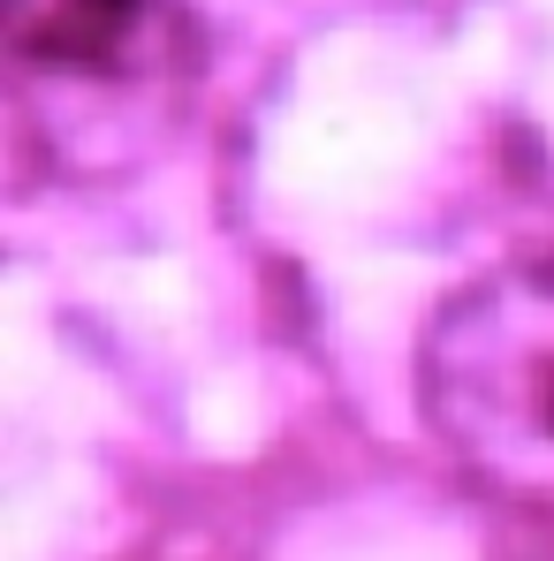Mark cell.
<instances>
[{
  "instance_id": "6da1fadb",
  "label": "cell",
  "mask_w": 554,
  "mask_h": 561,
  "mask_svg": "<svg viewBox=\"0 0 554 561\" xmlns=\"http://www.w3.org/2000/svg\"><path fill=\"white\" fill-rule=\"evenodd\" d=\"M418 410L471 485L554 508V243L494 259L426 319Z\"/></svg>"
},
{
  "instance_id": "7a4b0ae2",
  "label": "cell",
  "mask_w": 554,
  "mask_h": 561,
  "mask_svg": "<svg viewBox=\"0 0 554 561\" xmlns=\"http://www.w3.org/2000/svg\"><path fill=\"white\" fill-rule=\"evenodd\" d=\"M15 129H54L61 168H114L190 106L205 38L190 0H0Z\"/></svg>"
}]
</instances>
